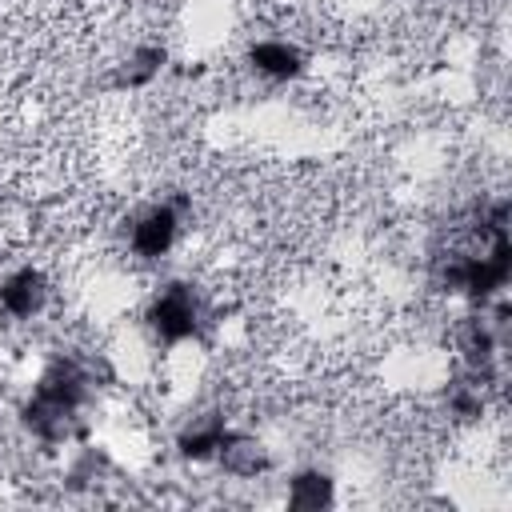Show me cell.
<instances>
[{"label": "cell", "instance_id": "obj_1", "mask_svg": "<svg viewBox=\"0 0 512 512\" xmlns=\"http://www.w3.org/2000/svg\"><path fill=\"white\" fill-rule=\"evenodd\" d=\"M240 64L248 76H256L268 88H288L300 84L312 72V52L304 40L288 36V32H260L244 40Z\"/></svg>", "mask_w": 512, "mask_h": 512}, {"label": "cell", "instance_id": "obj_2", "mask_svg": "<svg viewBox=\"0 0 512 512\" xmlns=\"http://www.w3.org/2000/svg\"><path fill=\"white\" fill-rule=\"evenodd\" d=\"M336 476L320 464H300L284 476V504L296 508V512H320V508H332L340 496H336Z\"/></svg>", "mask_w": 512, "mask_h": 512}]
</instances>
